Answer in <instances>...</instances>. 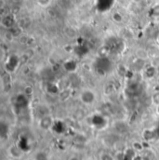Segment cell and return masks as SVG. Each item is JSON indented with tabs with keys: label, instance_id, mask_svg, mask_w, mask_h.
Segmentation results:
<instances>
[{
	"label": "cell",
	"instance_id": "1",
	"mask_svg": "<svg viewBox=\"0 0 159 160\" xmlns=\"http://www.w3.org/2000/svg\"><path fill=\"white\" fill-rule=\"evenodd\" d=\"M80 101L86 105H90L96 101V95L90 89L83 90L80 94Z\"/></svg>",
	"mask_w": 159,
	"mask_h": 160
},
{
	"label": "cell",
	"instance_id": "2",
	"mask_svg": "<svg viewBox=\"0 0 159 160\" xmlns=\"http://www.w3.org/2000/svg\"><path fill=\"white\" fill-rule=\"evenodd\" d=\"M53 124H54V120L50 115H46L44 117H41L38 121V126L43 130L50 129L53 127Z\"/></svg>",
	"mask_w": 159,
	"mask_h": 160
},
{
	"label": "cell",
	"instance_id": "3",
	"mask_svg": "<svg viewBox=\"0 0 159 160\" xmlns=\"http://www.w3.org/2000/svg\"><path fill=\"white\" fill-rule=\"evenodd\" d=\"M7 153L14 159H21L23 157V155H24L23 151L18 145H16V144L10 145L8 147V149H7Z\"/></svg>",
	"mask_w": 159,
	"mask_h": 160
},
{
	"label": "cell",
	"instance_id": "4",
	"mask_svg": "<svg viewBox=\"0 0 159 160\" xmlns=\"http://www.w3.org/2000/svg\"><path fill=\"white\" fill-rule=\"evenodd\" d=\"M1 24H2V26H4L6 28H10L14 24L13 17L11 15H7V16L3 17L1 20Z\"/></svg>",
	"mask_w": 159,
	"mask_h": 160
},
{
	"label": "cell",
	"instance_id": "5",
	"mask_svg": "<svg viewBox=\"0 0 159 160\" xmlns=\"http://www.w3.org/2000/svg\"><path fill=\"white\" fill-rule=\"evenodd\" d=\"M33 160H49L48 155L44 151H37L35 153Z\"/></svg>",
	"mask_w": 159,
	"mask_h": 160
},
{
	"label": "cell",
	"instance_id": "6",
	"mask_svg": "<svg viewBox=\"0 0 159 160\" xmlns=\"http://www.w3.org/2000/svg\"><path fill=\"white\" fill-rule=\"evenodd\" d=\"M100 160H116V158L110 153H102L100 156Z\"/></svg>",
	"mask_w": 159,
	"mask_h": 160
},
{
	"label": "cell",
	"instance_id": "7",
	"mask_svg": "<svg viewBox=\"0 0 159 160\" xmlns=\"http://www.w3.org/2000/svg\"><path fill=\"white\" fill-rule=\"evenodd\" d=\"M112 19L116 22H123V16H122V14L119 13V12H115L112 15Z\"/></svg>",
	"mask_w": 159,
	"mask_h": 160
},
{
	"label": "cell",
	"instance_id": "8",
	"mask_svg": "<svg viewBox=\"0 0 159 160\" xmlns=\"http://www.w3.org/2000/svg\"><path fill=\"white\" fill-rule=\"evenodd\" d=\"M37 4L42 8H47L48 6H50L52 0H37Z\"/></svg>",
	"mask_w": 159,
	"mask_h": 160
},
{
	"label": "cell",
	"instance_id": "9",
	"mask_svg": "<svg viewBox=\"0 0 159 160\" xmlns=\"http://www.w3.org/2000/svg\"><path fill=\"white\" fill-rule=\"evenodd\" d=\"M152 15L155 18H159V3L156 4L152 8Z\"/></svg>",
	"mask_w": 159,
	"mask_h": 160
},
{
	"label": "cell",
	"instance_id": "10",
	"mask_svg": "<svg viewBox=\"0 0 159 160\" xmlns=\"http://www.w3.org/2000/svg\"><path fill=\"white\" fill-rule=\"evenodd\" d=\"M133 149H134V150L140 151V150L142 149V145L140 142H135V143H133Z\"/></svg>",
	"mask_w": 159,
	"mask_h": 160
},
{
	"label": "cell",
	"instance_id": "11",
	"mask_svg": "<svg viewBox=\"0 0 159 160\" xmlns=\"http://www.w3.org/2000/svg\"><path fill=\"white\" fill-rule=\"evenodd\" d=\"M157 113L159 115V103L157 105Z\"/></svg>",
	"mask_w": 159,
	"mask_h": 160
},
{
	"label": "cell",
	"instance_id": "12",
	"mask_svg": "<svg viewBox=\"0 0 159 160\" xmlns=\"http://www.w3.org/2000/svg\"><path fill=\"white\" fill-rule=\"evenodd\" d=\"M158 29H159V22H158Z\"/></svg>",
	"mask_w": 159,
	"mask_h": 160
}]
</instances>
